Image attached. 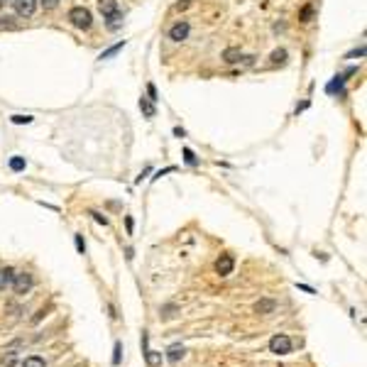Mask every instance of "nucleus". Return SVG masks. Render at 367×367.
<instances>
[{"label": "nucleus", "instance_id": "24", "mask_svg": "<svg viewBox=\"0 0 367 367\" xmlns=\"http://www.w3.org/2000/svg\"><path fill=\"white\" fill-rule=\"evenodd\" d=\"M76 247H79V250H81V252H83V250H86V245H83V240H81V235H76Z\"/></svg>", "mask_w": 367, "mask_h": 367}, {"label": "nucleus", "instance_id": "3", "mask_svg": "<svg viewBox=\"0 0 367 367\" xmlns=\"http://www.w3.org/2000/svg\"><path fill=\"white\" fill-rule=\"evenodd\" d=\"M189 32H191V25L186 22V20H179L171 30H169V40L171 42H184L189 37Z\"/></svg>", "mask_w": 367, "mask_h": 367}, {"label": "nucleus", "instance_id": "22", "mask_svg": "<svg viewBox=\"0 0 367 367\" xmlns=\"http://www.w3.org/2000/svg\"><path fill=\"white\" fill-rule=\"evenodd\" d=\"M91 216H93V218H96L98 223H103V225H108V218H105V216H101V213H96V211H93Z\"/></svg>", "mask_w": 367, "mask_h": 367}, {"label": "nucleus", "instance_id": "8", "mask_svg": "<svg viewBox=\"0 0 367 367\" xmlns=\"http://www.w3.org/2000/svg\"><path fill=\"white\" fill-rule=\"evenodd\" d=\"M98 10H101V15H103V18H108V15L118 13V0H98Z\"/></svg>", "mask_w": 367, "mask_h": 367}, {"label": "nucleus", "instance_id": "20", "mask_svg": "<svg viewBox=\"0 0 367 367\" xmlns=\"http://www.w3.org/2000/svg\"><path fill=\"white\" fill-rule=\"evenodd\" d=\"M40 3H42L44 10H54V8L59 5V0H40Z\"/></svg>", "mask_w": 367, "mask_h": 367}, {"label": "nucleus", "instance_id": "12", "mask_svg": "<svg viewBox=\"0 0 367 367\" xmlns=\"http://www.w3.org/2000/svg\"><path fill=\"white\" fill-rule=\"evenodd\" d=\"M223 59H225L228 64H238V61L243 59V52H240V49H235V47H230V49H225V52H223Z\"/></svg>", "mask_w": 367, "mask_h": 367}, {"label": "nucleus", "instance_id": "23", "mask_svg": "<svg viewBox=\"0 0 367 367\" xmlns=\"http://www.w3.org/2000/svg\"><path fill=\"white\" fill-rule=\"evenodd\" d=\"M184 154H186V162H189V164H196V157H194V152H191V149H186Z\"/></svg>", "mask_w": 367, "mask_h": 367}, {"label": "nucleus", "instance_id": "6", "mask_svg": "<svg viewBox=\"0 0 367 367\" xmlns=\"http://www.w3.org/2000/svg\"><path fill=\"white\" fill-rule=\"evenodd\" d=\"M233 267H235L233 255H221V257L216 260V272H218L221 277H228V274L233 272Z\"/></svg>", "mask_w": 367, "mask_h": 367}, {"label": "nucleus", "instance_id": "2", "mask_svg": "<svg viewBox=\"0 0 367 367\" xmlns=\"http://www.w3.org/2000/svg\"><path fill=\"white\" fill-rule=\"evenodd\" d=\"M269 352H274V355H286V352H291V340H289V335H284V333L272 335V340H269Z\"/></svg>", "mask_w": 367, "mask_h": 367}, {"label": "nucleus", "instance_id": "17", "mask_svg": "<svg viewBox=\"0 0 367 367\" xmlns=\"http://www.w3.org/2000/svg\"><path fill=\"white\" fill-rule=\"evenodd\" d=\"M284 59H286V52H284V49H277V52L272 54V66H277V64H284Z\"/></svg>", "mask_w": 367, "mask_h": 367}, {"label": "nucleus", "instance_id": "21", "mask_svg": "<svg viewBox=\"0 0 367 367\" xmlns=\"http://www.w3.org/2000/svg\"><path fill=\"white\" fill-rule=\"evenodd\" d=\"M313 15V8H304V13H301V20L304 22H308V18Z\"/></svg>", "mask_w": 367, "mask_h": 367}, {"label": "nucleus", "instance_id": "4", "mask_svg": "<svg viewBox=\"0 0 367 367\" xmlns=\"http://www.w3.org/2000/svg\"><path fill=\"white\" fill-rule=\"evenodd\" d=\"M13 289H15V294H27V291L32 289V274H30V272L15 274V279H13Z\"/></svg>", "mask_w": 367, "mask_h": 367}, {"label": "nucleus", "instance_id": "10", "mask_svg": "<svg viewBox=\"0 0 367 367\" xmlns=\"http://www.w3.org/2000/svg\"><path fill=\"white\" fill-rule=\"evenodd\" d=\"M105 27H108L110 32H115V30H120V27H122V13L118 10V13H113V15H108V18H105Z\"/></svg>", "mask_w": 367, "mask_h": 367}, {"label": "nucleus", "instance_id": "19", "mask_svg": "<svg viewBox=\"0 0 367 367\" xmlns=\"http://www.w3.org/2000/svg\"><path fill=\"white\" fill-rule=\"evenodd\" d=\"M120 357H122V343H115V350H113V365H120Z\"/></svg>", "mask_w": 367, "mask_h": 367}, {"label": "nucleus", "instance_id": "18", "mask_svg": "<svg viewBox=\"0 0 367 367\" xmlns=\"http://www.w3.org/2000/svg\"><path fill=\"white\" fill-rule=\"evenodd\" d=\"M10 169H13V171H22V169H25V159L13 157V159H10Z\"/></svg>", "mask_w": 367, "mask_h": 367}, {"label": "nucleus", "instance_id": "7", "mask_svg": "<svg viewBox=\"0 0 367 367\" xmlns=\"http://www.w3.org/2000/svg\"><path fill=\"white\" fill-rule=\"evenodd\" d=\"M13 279H15V269L13 267L0 269V291H5L8 286H13Z\"/></svg>", "mask_w": 367, "mask_h": 367}, {"label": "nucleus", "instance_id": "25", "mask_svg": "<svg viewBox=\"0 0 367 367\" xmlns=\"http://www.w3.org/2000/svg\"><path fill=\"white\" fill-rule=\"evenodd\" d=\"M5 8V0H0V10H3Z\"/></svg>", "mask_w": 367, "mask_h": 367}, {"label": "nucleus", "instance_id": "14", "mask_svg": "<svg viewBox=\"0 0 367 367\" xmlns=\"http://www.w3.org/2000/svg\"><path fill=\"white\" fill-rule=\"evenodd\" d=\"M22 367H44V360L40 355H30V357H25Z\"/></svg>", "mask_w": 367, "mask_h": 367}, {"label": "nucleus", "instance_id": "16", "mask_svg": "<svg viewBox=\"0 0 367 367\" xmlns=\"http://www.w3.org/2000/svg\"><path fill=\"white\" fill-rule=\"evenodd\" d=\"M140 108H142V113H144L147 118H154V105H152L147 98H142V101H140Z\"/></svg>", "mask_w": 367, "mask_h": 367}, {"label": "nucleus", "instance_id": "11", "mask_svg": "<svg viewBox=\"0 0 367 367\" xmlns=\"http://www.w3.org/2000/svg\"><path fill=\"white\" fill-rule=\"evenodd\" d=\"M274 308H277V304L272 299H262L255 304V313H274Z\"/></svg>", "mask_w": 367, "mask_h": 367}, {"label": "nucleus", "instance_id": "5", "mask_svg": "<svg viewBox=\"0 0 367 367\" xmlns=\"http://www.w3.org/2000/svg\"><path fill=\"white\" fill-rule=\"evenodd\" d=\"M13 5L20 18H32L37 10V0H13Z\"/></svg>", "mask_w": 367, "mask_h": 367}, {"label": "nucleus", "instance_id": "1", "mask_svg": "<svg viewBox=\"0 0 367 367\" xmlns=\"http://www.w3.org/2000/svg\"><path fill=\"white\" fill-rule=\"evenodd\" d=\"M69 22H71L74 27H79V30H91V25H93V15H91V10H86V8L76 5V8H71V10H69Z\"/></svg>", "mask_w": 367, "mask_h": 367}, {"label": "nucleus", "instance_id": "13", "mask_svg": "<svg viewBox=\"0 0 367 367\" xmlns=\"http://www.w3.org/2000/svg\"><path fill=\"white\" fill-rule=\"evenodd\" d=\"M144 360H147V365L149 367H157V365H162V352H154V350H144Z\"/></svg>", "mask_w": 367, "mask_h": 367}, {"label": "nucleus", "instance_id": "9", "mask_svg": "<svg viewBox=\"0 0 367 367\" xmlns=\"http://www.w3.org/2000/svg\"><path fill=\"white\" fill-rule=\"evenodd\" d=\"M184 355H186V350H184V345H179V343H176V345H171V347L166 350V360H169L171 365H176Z\"/></svg>", "mask_w": 367, "mask_h": 367}, {"label": "nucleus", "instance_id": "15", "mask_svg": "<svg viewBox=\"0 0 367 367\" xmlns=\"http://www.w3.org/2000/svg\"><path fill=\"white\" fill-rule=\"evenodd\" d=\"M0 30H18V22H15V18H0Z\"/></svg>", "mask_w": 367, "mask_h": 367}]
</instances>
